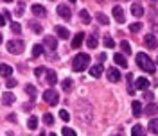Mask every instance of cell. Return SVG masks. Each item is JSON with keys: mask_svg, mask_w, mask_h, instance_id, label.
Segmentation results:
<instances>
[{"mask_svg": "<svg viewBox=\"0 0 158 136\" xmlns=\"http://www.w3.org/2000/svg\"><path fill=\"white\" fill-rule=\"evenodd\" d=\"M76 111H77V115H79V118H81V122L88 124L90 120H92V115H94V111H92V106H90V102H86V100H79V104L76 106Z\"/></svg>", "mask_w": 158, "mask_h": 136, "instance_id": "1", "label": "cell"}, {"mask_svg": "<svg viewBox=\"0 0 158 136\" xmlns=\"http://www.w3.org/2000/svg\"><path fill=\"white\" fill-rule=\"evenodd\" d=\"M41 52H43V47H41V45H34V47H32V56H34V58L41 56Z\"/></svg>", "mask_w": 158, "mask_h": 136, "instance_id": "36", "label": "cell"}, {"mask_svg": "<svg viewBox=\"0 0 158 136\" xmlns=\"http://www.w3.org/2000/svg\"><path fill=\"white\" fill-rule=\"evenodd\" d=\"M32 14H34V16H45V14H47V9H45L43 6H36V4H34V6H32Z\"/></svg>", "mask_w": 158, "mask_h": 136, "instance_id": "15", "label": "cell"}, {"mask_svg": "<svg viewBox=\"0 0 158 136\" xmlns=\"http://www.w3.org/2000/svg\"><path fill=\"white\" fill-rule=\"evenodd\" d=\"M120 49H122V52L128 56V54H131V45H129V41H126V39H122L120 41Z\"/></svg>", "mask_w": 158, "mask_h": 136, "instance_id": "28", "label": "cell"}, {"mask_svg": "<svg viewBox=\"0 0 158 136\" xmlns=\"http://www.w3.org/2000/svg\"><path fill=\"white\" fill-rule=\"evenodd\" d=\"M38 136H45V134H43V133H41V134H38Z\"/></svg>", "mask_w": 158, "mask_h": 136, "instance_id": "47", "label": "cell"}, {"mask_svg": "<svg viewBox=\"0 0 158 136\" xmlns=\"http://www.w3.org/2000/svg\"><path fill=\"white\" fill-rule=\"evenodd\" d=\"M58 14L63 20H67V22L72 18V16H70V7H69V6H65V4H59V6H58Z\"/></svg>", "mask_w": 158, "mask_h": 136, "instance_id": "7", "label": "cell"}, {"mask_svg": "<svg viewBox=\"0 0 158 136\" xmlns=\"http://www.w3.org/2000/svg\"><path fill=\"white\" fill-rule=\"evenodd\" d=\"M137 65L144 72H149V74H153L155 72V63L151 61V58H149L148 54H144V52H138L137 54Z\"/></svg>", "mask_w": 158, "mask_h": 136, "instance_id": "2", "label": "cell"}, {"mask_svg": "<svg viewBox=\"0 0 158 136\" xmlns=\"http://www.w3.org/2000/svg\"><path fill=\"white\" fill-rule=\"evenodd\" d=\"M148 129L153 133V134H158V118H153V120H149V126Z\"/></svg>", "mask_w": 158, "mask_h": 136, "instance_id": "20", "label": "cell"}, {"mask_svg": "<svg viewBox=\"0 0 158 136\" xmlns=\"http://www.w3.org/2000/svg\"><path fill=\"white\" fill-rule=\"evenodd\" d=\"M83 39H85V34L83 32H77L74 39H72V49H79L81 45H83Z\"/></svg>", "mask_w": 158, "mask_h": 136, "instance_id": "12", "label": "cell"}, {"mask_svg": "<svg viewBox=\"0 0 158 136\" xmlns=\"http://www.w3.org/2000/svg\"><path fill=\"white\" fill-rule=\"evenodd\" d=\"M128 93L129 95H133L135 93V86H133V75L128 74Z\"/></svg>", "mask_w": 158, "mask_h": 136, "instance_id": "29", "label": "cell"}, {"mask_svg": "<svg viewBox=\"0 0 158 136\" xmlns=\"http://www.w3.org/2000/svg\"><path fill=\"white\" fill-rule=\"evenodd\" d=\"M104 47H106V49H113V47H115V43H113V39L110 38L108 34L104 36Z\"/></svg>", "mask_w": 158, "mask_h": 136, "instance_id": "34", "label": "cell"}, {"mask_svg": "<svg viewBox=\"0 0 158 136\" xmlns=\"http://www.w3.org/2000/svg\"><path fill=\"white\" fill-rule=\"evenodd\" d=\"M9 120H11V122H16V115H15V113H11V115H9Z\"/></svg>", "mask_w": 158, "mask_h": 136, "instance_id": "45", "label": "cell"}, {"mask_svg": "<svg viewBox=\"0 0 158 136\" xmlns=\"http://www.w3.org/2000/svg\"><path fill=\"white\" fill-rule=\"evenodd\" d=\"M11 30H13V32H16V34H20V32H22V25L16 23V22H11Z\"/></svg>", "mask_w": 158, "mask_h": 136, "instance_id": "38", "label": "cell"}, {"mask_svg": "<svg viewBox=\"0 0 158 136\" xmlns=\"http://www.w3.org/2000/svg\"><path fill=\"white\" fill-rule=\"evenodd\" d=\"M115 136H120V134H115Z\"/></svg>", "mask_w": 158, "mask_h": 136, "instance_id": "49", "label": "cell"}, {"mask_svg": "<svg viewBox=\"0 0 158 136\" xmlns=\"http://www.w3.org/2000/svg\"><path fill=\"white\" fill-rule=\"evenodd\" d=\"M61 134H63V136H77V134H76V131H74V129H70V127H63V129H61Z\"/></svg>", "mask_w": 158, "mask_h": 136, "instance_id": "33", "label": "cell"}, {"mask_svg": "<svg viewBox=\"0 0 158 136\" xmlns=\"http://www.w3.org/2000/svg\"><path fill=\"white\" fill-rule=\"evenodd\" d=\"M47 82H49L50 86H54V84L58 82V75H56L54 70H49V72H47Z\"/></svg>", "mask_w": 158, "mask_h": 136, "instance_id": "17", "label": "cell"}, {"mask_svg": "<svg viewBox=\"0 0 158 136\" xmlns=\"http://www.w3.org/2000/svg\"><path fill=\"white\" fill-rule=\"evenodd\" d=\"M50 136H56V134H52V133H50Z\"/></svg>", "mask_w": 158, "mask_h": 136, "instance_id": "48", "label": "cell"}, {"mask_svg": "<svg viewBox=\"0 0 158 136\" xmlns=\"http://www.w3.org/2000/svg\"><path fill=\"white\" fill-rule=\"evenodd\" d=\"M90 75L94 79H99L101 75H102V65H95V66L90 68Z\"/></svg>", "mask_w": 158, "mask_h": 136, "instance_id": "14", "label": "cell"}, {"mask_svg": "<svg viewBox=\"0 0 158 136\" xmlns=\"http://www.w3.org/2000/svg\"><path fill=\"white\" fill-rule=\"evenodd\" d=\"M111 13H113V16H115V22H117V23H124V22H126V16H124V9H122L120 6H115Z\"/></svg>", "mask_w": 158, "mask_h": 136, "instance_id": "6", "label": "cell"}, {"mask_svg": "<svg viewBox=\"0 0 158 136\" xmlns=\"http://www.w3.org/2000/svg\"><path fill=\"white\" fill-rule=\"evenodd\" d=\"M43 122H45V126H52V124H54V117H52L50 113H45V115H43Z\"/></svg>", "mask_w": 158, "mask_h": 136, "instance_id": "32", "label": "cell"}, {"mask_svg": "<svg viewBox=\"0 0 158 136\" xmlns=\"http://www.w3.org/2000/svg\"><path fill=\"white\" fill-rule=\"evenodd\" d=\"M29 27H31L32 30H34L36 34H40V32H41V25H40V23H34V22H29Z\"/></svg>", "mask_w": 158, "mask_h": 136, "instance_id": "39", "label": "cell"}, {"mask_svg": "<svg viewBox=\"0 0 158 136\" xmlns=\"http://www.w3.org/2000/svg\"><path fill=\"white\" fill-rule=\"evenodd\" d=\"M79 16H81V22H83V23H86V25L92 22V18H90V14H88V11H86V9H81Z\"/></svg>", "mask_w": 158, "mask_h": 136, "instance_id": "25", "label": "cell"}, {"mask_svg": "<svg viewBox=\"0 0 158 136\" xmlns=\"http://www.w3.org/2000/svg\"><path fill=\"white\" fill-rule=\"evenodd\" d=\"M16 13H18V14H22V13H23V4H18V7H16Z\"/></svg>", "mask_w": 158, "mask_h": 136, "instance_id": "43", "label": "cell"}, {"mask_svg": "<svg viewBox=\"0 0 158 136\" xmlns=\"http://www.w3.org/2000/svg\"><path fill=\"white\" fill-rule=\"evenodd\" d=\"M86 47H90V49H95L97 47V36L95 34H92V36L86 38Z\"/></svg>", "mask_w": 158, "mask_h": 136, "instance_id": "24", "label": "cell"}, {"mask_svg": "<svg viewBox=\"0 0 158 136\" xmlns=\"http://www.w3.org/2000/svg\"><path fill=\"white\" fill-rule=\"evenodd\" d=\"M156 63H158V59H156Z\"/></svg>", "mask_w": 158, "mask_h": 136, "instance_id": "50", "label": "cell"}, {"mask_svg": "<svg viewBox=\"0 0 158 136\" xmlns=\"http://www.w3.org/2000/svg\"><path fill=\"white\" fill-rule=\"evenodd\" d=\"M23 49H25V45L20 39H11V41H7V50H9L11 54H22Z\"/></svg>", "mask_w": 158, "mask_h": 136, "instance_id": "4", "label": "cell"}, {"mask_svg": "<svg viewBox=\"0 0 158 136\" xmlns=\"http://www.w3.org/2000/svg\"><path fill=\"white\" fill-rule=\"evenodd\" d=\"M27 126H29V129H36V127H38V118H36V117H31L29 122H27Z\"/></svg>", "mask_w": 158, "mask_h": 136, "instance_id": "37", "label": "cell"}, {"mask_svg": "<svg viewBox=\"0 0 158 136\" xmlns=\"http://www.w3.org/2000/svg\"><path fill=\"white\" fill-rule=\"evenodd\" d=\"M131 136H146V131H144V127L137 124V126L131 129Z\"/></svg>", "mask_w": 158, "mask_h": 136, "instance_id": "21", "label": "cell"}, {"mask_svg": "<svg viewBox=\"0 0 158 136\" xmlns=\"http://www.w3.org/2000/svg\"><path fill=\"white\" fill-rule=\"evenodd\" d=\"M88 65H90L88 54H77L76 58L72 59V68H74V72H83V70H86Z\"/></svg>", "mask_w": 158, "mask_h": 136, "instance_id": "3", "label": "cell"}, {"mask_svg": "<svg viewBox=\"0 0 158 136\" xmlns=\"http://www.w3.org/2000/svg\"><path fill=\"white\" fill-rule=\"evenodd\" d=\"M140 29H142V23H140V22H135V23H131V25H129V30H131V32H135V34H137Z\"/></svg>", "mask_w": 158, "mask_h": 136, "instance_id": "35", "label": "cell"}, {"mask_svg": "<svg viewBox=\"0 0 158 136\" xmlns=\"http://www.w3.org/2000/svg\"><path fill=\"white\" fill-rule=\"evenodd\" d=\"M43 45H45L49 50H52V52L58 49V41H56V38H54V36H45V39H43Z\"/></svg>", "mask_w": 158, "mask_h": 136, "instance_id": "8", "label": "cell"}, {"mask_svg": "<svg viewBox=\"0 0 158 136\" xmlns=\"http://www.w3.org/2000/svg\"><path fill=\"white\" fill-rule=\"evenodd\" d=\"M25 91L29 93L31 100H36V95H38V93H36V88L32 86V84H27V86H25Z\"/></svg>", "mask_w": 158, "mask_h": 136, "instance_id": "26", "label": "cell"}, {"mask_svg": "<svg viewBox=\"0 0 158 136\" xmlns=\"http://www.w3.org/2000/svg\"><path fill=\"white\" fill-rule=\"evenodd\" d=\"M108 79L111 82H118L120 81V72L117 68H108Z\"/></svg>", "mask_w": 158, "mask_h": 136, "instance_id": "10", "label": "cell"}, {"mask_svg": "<svg viewBox=\"0 0 158 136\" xmlns=\"http://www.w3.org/2000/svg\"><path fill=\"white\" fill-rule=\"evenodd\" d=\"M113 61L117 63L118 66H122V68L128 66V61H126V58H124L122 54H115V56H113Z\"/></svg>", "mask_w": 158, "mask_h": 136, "instance_id": "16", "label": "cell"}, {"mask_svg": "<svg viewBox=\"0 0 158 136\" xmlns=\"http://www.w3.org/2000/svg\"><path fill=\"white\" fill-rule=\"evenodd\" d=\"M43 100H45L47 104H50V106H56V104L59 102L58 91H56V90H52V88H50V90H47V91L43 93Z\"/></svg>", "mask_w": 158, "mask_h": 136, "instance_id": "5", "label": "cell"}, {"mask_svg": "<svg viewBox=\"0 0 158 136\" xmlns=\"http://www.w3.org/2000/svg\"><path fill=\"white\" fill-rule=\"evenodd\" d=\"M95 18H97V22H99V23H102V25H106V23H108V16H106L104 13H97V16H95Z\"/></svg>", "mask_w": 158, "mask_h": 136, "instance_id": "31", "label": "cell"}, {"mask_svg": "<svg viewBox=\"0 0 158 136\" xmlns=\"http://www.w3.org/2000/svg\"><path fill=\"white\" fill-rule=\"evenodd\" d=\"M13 86H16V81H15V79H7V88H13Z\"/></svg>", "mask_w": 158, "mask_h": 136, "instance_id": "42", "label": "cell"}, {"mask_svg": "<svg viewBox=\"0 0 158 136\" xmlns=\"http://www.w3.org/2000/svg\"><path fill=\"white\" fill-rule=\"evenodd\" d=\"M56 34H58L59 38H63V39H67V38H70V32H69V29L67 27H63V25H56Z\"/></svg>", "mask_w": 158, "mask_h": 136, "instance_id": "11", "label": "cell"}, {"mask_svg": "<svg viewBox=\"0 0 158 136\" xmlns=\"http://www.w3.org/2000/svg\"><path fill=\"white\" fill-rule=\"evenodd\" d=\"M131 111H133V115H135V117H138V115L142 113V104H140L138 100H135V102H133V106H131Z\"/></svg>", "mask_w": 158, "mask_h": 136, "instance_id": "27", "label": "cell"}, {"mask_svg": "<svg viewBox=\"0 0 158 136\" xmlns=\"http://www.w3.org/2000/svg\"><path fill=\"white\" fill-rule=\"evenodd\" d=\"M61 88H63V91H72V88H74V81H72V79H65V81L61 82Z\"/></svg>", "mask_w": 158, "mask_h": 136, "instance_id": "23", "label": "cell"}, {"mask_svg": "<svg viewBox=\"0 0 158 136\" xmlns=\"http://www.w3.org/2000/svg\"><path fill=\"white\" fill-rule=\"evenodd\" d=\"M137 88L138 90H146V88H149V81L146 77H138L137 79Z\"/></svg>", "mask_w": 158, "mask_h": 136, "instance_id": "22", "label": "cell"}, {"mask_svg": "<svg viewBox=\"0 0 158 136\" xmlns=\"http://www.w3.org/2000/svg\"><path fill=\"white\" fill-rule=\"evenodd\" d=\"M144 43H146L148 49H156L158 47V41H156V38H155L153 34H148V36L144 38Z\"/></svg>", "mask_w": 158, "mask_h": 136, "instance_id": "9", "label": "cell"}, {"mask_svg": "<svg viewBox=\"0 0 158 136\" xmlns=\"http://www.w3.org/2000/svg\"><path fill=\"white\" fill-rule=\"evenodd\" d=\"M59 118H61L63 122H69V120H70V115H69V111H65V109H61V111H59Z\"/></svg>", "mask_w": 158, "mask_h": 136, "instance_id": "40", "label": "cell"}, {"mask_svg": "<svg viewBox=\"0 0 158 136\" xmlns=\"http://www.w3.org/2000/svg\"><path fill=\"white\" fill-rule=\"evenodd\" d=\"M0 74L4 75V77H11V74H13V68L9 66V65H0Z\"/></svg>", "mask_w": 158, "mask_h": 136, "instance_id": "19", "label": "cell"}, {"mask_svg": "<svg viewBox=\"0 0 158 136\" xmlns=\"http://www.w3.org/2000/svg\"><path fill=\"white\" fill-rule=\"evenodd\" d=\"M0 43H2V34H0Z\"/></svg>", "mask_w": 158, "mask_h": 136, "instance_id": "46", "label": "cell"}, {"mask_svg": "<svg viewBox=\"0 0 158 136\" xmlns=\"http://www.w3.org/2000/svg\"><path fill=\"white\" fill-rule=\"evenodd\" d=\"M2 100H4V104L6 106H11V104H15V100H16V97L11 93V91H6L4 95H2Z\"/></svg>", "mask_w": 158, "mask_h": 136, "instance_id": "13", "label": "cell"}, {"mask_svg": "<svg viewBox=\"0 0 158 136\" xmlns=\"http://www.w3.org/2000/svg\"><path fill=\"white\" fill-rule=\"evenodd\" d=\"M4 23H6V16H4V14H0V27H2Z\"/></svg>", "mask_w": 158, "mask_h": 136, "instance_id": "44", "label": "cell"}, {"mask_svg": "<svg viewBox=\"0 0 158 136\" xmlns=\"http://www.w3.org/2000/svg\"><path fill=\"white\" fill-rule=\"evenodd\" d=\"M156 113H158V106H155V104H149L146 107V115H149V117L151 115H156Z\"/></svg>", "mask_w": 158, "mask_h": 136, "instance_id": "30", "label": "cell"}, {"mask_svg": "<svg viewBox=\"0 0 158 136\" xmlns=\"http://www.w3.org/2000/svg\"><path fill=\"white\" fill-rule=\"evenodd\" d=\"M43 74H47V70H45V68H43V66L36 68V72H34V75H36V77H41Z\"/></svg>", "mask_w": 158, "mask_h": 136, "instance_id": "41", "label": "cell"}, {"mask_svg": "<svg viewBox=\"0 0 158 136\" xmlns=\"http://www.w3.org/2000/svg\"><path fill=\"white\" fill-rule=\"evenodd\" d=\"M131 13H133V16H142V14H144V7H142V6H140V4H133V6H131Z\"/></svg>", "mask_w": 158, "mask_h": 136, "instance_id": "18", "label": "cell"}]
</instances>
